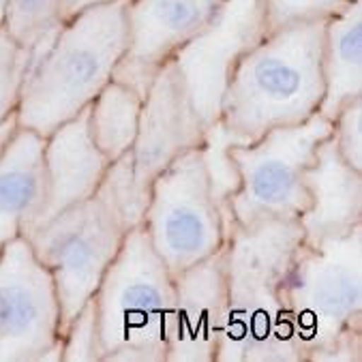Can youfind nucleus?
Here are the masks:
<instances>
[{
	"label": "nucleus",
	"instance_id": "1",
	"mask_svg": "<svg viewBox=\"0 0 362 362\" xmlns=\"http://www.w3.org/2000/svg\"><path fill=\"white\" fill-rule=\"evenodd\" d=\"M300 243L298 221L228 228V315L216 362H305L283 303L285 276Z\"/></svg>",
	"mask_w": 362,
	"mask_h": 362
},
{
	"label": "nucleus",
	"instance_id": "2",
	"mask_svg": "<svg viewBox=\"0 0 362 362\" xmlns=\"http://www.w3.org/2000/svg\"><path fill=\"white\" fill-rule=\"evenodd\" d=\"M324 26L311 22L270 30L238 62L219 114L238 144L317 114L324 99Z\"/></svg>",
	"mask_w": 362,
	"mask_h": 362
},
{
	"label": "nucleus",
	"instance_id": "3",
	"mask_svg": "<svg viewBox=\"0 0 362 362\" xmlns=\"http://www.w3.org/2000/svg\"><path fill=\"white\" fill-rule=\"evenodd\" d=\"M144 208L133 189L127 155L112 163L95 195L62 210L26 236L37 259L54 279L62 330L95 296L127 234L141 223Z\"/></svg>",
	"mask_w": 362,
	"mask_h": 362
},
{
	"label": "nucleus",
	"instance_id": "4",
	"mask_svg": "<svg viewBox=\"0 0 362 362\" xmlns=\"http://www.w3.org/2000/svg\"><path fill=\"white\" fill-rule=\"evenodd\" d=\"M283 303L305 362H360L362 226L341 238L303 240L285 276Z\"/></svg>",
	"mask_w": 362,
	"mask_h": 362
},
{
	"label": "nucleus",
	"instance_id": "5",
	"mask_svg": "<svg viewBox=\"0 0 362 362\" xmlns=\"http://www.w3.org/2000/svg\"><path fill=\"white\" fill-rule=\"evenodd\" d=\"M129 0L71 18L43 58L28 71L18 122L47 137L78 116L112 82L129 47Z\"/></svg>",
	"mask_w": 362,
	"mask_h": 362
},
{
	"label": "nucleus",
	"instance_id": "6",
	"mask_svg": "<svg viewBox=\"0 0 362 362\" xmlns=\"http://www.w3.org/2000/svg\"><path fill=\"white\" fill-rule=\"evenodd\" d=\"M95 305L101 362H168L174 313V274L135 226L105 270Z\"/></svg>",
	"mask_w": 362,
	"mask_h": 362
},
{
	"label": "nucleus",
	"instance_id": "7",
	"mask_svg": "<svg viewBox=\"0 0 362 362\" xmlns=\"http://www.w3.org/2000/svg\"><path fill=\"white\" fill-rule=\"evenodd\" d=\"M332 122L320 112L300 124L276 127L249 144L234 141L230 155L240 185L228 204V228L298 221L309 208L305 170Z\"/></svg>",
	"mask_w": 362,
	"mask_h": 362
},
{
	"label": "nucleus",
	"instance_id": "8",
	"mask_svg": "<svg viewBox=\"0 0 362 362\" xmlns=\"http://www.w3.org/2000/svg\"><path fill=\"white\" fill-rule=\"evenodd\" d=\"M141 228L172 274L223 249L228 228L208 182L202 148L185 153L153 180Z\"/></svg>",
	"mask_w": 362,
	"mask_h": 362
},
{
	"label": "nucleus",
	"instance_id": "9",
	"mask_svg": "<svg viewBox=\"0 0 362 362\" xmlns=\"http://www.w3.org/2000/svg\"><path fill=\"white\" fill-rule=\"evenodd\" d=\"M0 362H62L56 285L24 236L0 247Z\"/></svg>",
	"mask_w": 362,
	"mask_h": 362
},
{
	"label": "nucleus",
	"instance_id": "10",
	"mask_svg": "<svg viewBox=\"0 0 362 362\" xmlns=\"http://www.w3.org/2000/svg\"><path fill=\"white\" fill-rule=\"evenodd\" d=\"M266 35L268 24L259 0H226L216 16L172 56L206 129L219 120L238 62Z\"/></svg>",
	"mask_w": 362,
	"mask_h": 362
},
{
	"label": "nucleus",
	"instance_id": "11",
	"mask_svg": "<svg viewBox=\"0 0 362 362\" xmlns=\"http://www.w3.org/2000/svg\"><path fill=\"white\" fill-rule=\"evenodd\" d=\"M206 137V127L178 76L168 60L144 97L139 127L129 153L133 189L146 206L153 180L178 157L199 148Z\"/></svg>",
	"mask_w": 362,
	"mask_h": 362
},
{
	"label": "nucleus",
	"instance_id": "12",
	"mask_svg": "<svg viewBox=\"0 0 362 362\" xmlns=\"http://www.w3.org/2000/svg\"><path fill=\"white\" fill-rule=\"evenodd\" d=\"M226 0H129V47L114 78L146 97L157 71L189 43Z\"/></svg>",
	"mask_w": 362,
	"mask_h": 362
},
{
	"label": "nucleus",
	"instance_id": "13",
	"mask_svg": "<svg viewBox=\"0 0 362 362\" xmlns=\"http://www.w3.org/2000/svg\"><path fill=\"white\" fill-rule=\"evenodd\" d=\"M226 315L228 279L221 249L174 274L168 362H216Z\"/></svg>",
	"mask_w": 362,
	"mask_h": 362
},
{
	"label": "nucleus",
	"instance_id": "14",
	"mask_svg": "<svg viewBox=\"0 0 362 362\" xmlns=\"http://www.w3.org/2000/svg\"><path fill=\"white\" fill-rule=\"evenodd\" d=\"M110 168L112 163L90 137L88 107H84L78 116L62 122L45 137L47 193L37 228L54 219L62 210L95 195Z\"/></svg>",
	"mask_w": 362,
	"mask_h": 362
},
{
	"label": "nucleus",
	"instance_id": "15",
	"mask_svg": "<svg viewBox=\"0 0 362 362\" xmlns=\"http://www.w3.org/2000/svg\"><path fill=\"white\" fill-rule=\"evenodd\" d=\"M309 208L298 219L305 243L341 238L362 226V172L339 155L332 133L320 144L305 170Z\"/></svg>",
	"mask_w": 362,
	"mask_h": 362
},
{
	"label": "nucleus",
	"instance_id": "16",
	"mask_svg": "<svg viewBox=\"0 0 362 362\" xmlns=\"http://www.w3.org/2000/svg\"><path fill=\"white\" fill-rule=\"evenodd\" d=\"M45 193V137L18 127L0 157V247L35 232Z\"/></svg>",
	"mask_w": 362,
	"mask_h": 362
},
{
	"label": "nucleus",
	"instance_id": "17",
	"mask_svg": "<svg viewBox=\"0 0 362 362\" xmlns=\"http://www.w3.org/2000/svg\"><path fill=\"white\" fill-rule=\"evenodd\" d=\"M322 76L324 99L317 112L332 122L345 105L362 99V0L326 22Z\"/></svg>",
	"mask_w": 362,
	"mask_h": 362
},
{
	"label": "nucleus",
	"instance_id": "18",
	"mask_svg": "<svg viewBox=\"0 0 362 362\" xmlns=\"http://www.w3.org/2000/svg\"><path fill=\"white\" fill-rule=\"evenodd\" d=\"M144 97L131 86L112 80L88 105V131L95 146L110 163L120 161L133 148Z\"/></svg>",
	"mask_w": 362,
	"mask_h": 362
},
{
	"label": "nucleus",
	"instance_id": "19",
	"mask_svg": "<svg viewBox=\"0 0 362 362\" xmlns=\"http://www.w3.org/2000/svg\"><path fill=\"white\" fill-rule=\"evenodd\" d=\"M66 24L60 0H7L3 30L30 58L28 71L43 58Z\"/></svg>",
	"mask_w": 362,
	"mask_h": 362
},
{
	"label": "nucleus",
	"instance_id": "20",
	"mask_svg": "<svg viewBox=\"0 0 362 362\" xmlns=\"http://www.w3.org/2000/svg\"><path fill=\"white\" fill-rule=\"evenodd\" d=\"M234 141L236 139L226 129V124L221 120H216L212 127L206 129V137L199 146L204 165H206V174H208V182H210L214 202L219 204V208L223 212L226 228H228V204L240 185L238 170L230 155V146Z\"/></svg>",
	"mask_w": 362,
	"mask_h": 362
},
{
	"label": "nucleus",
	"instance_id": "21",
	"mask_svg": "<svg viewBox=\"0 0 362 362\" xmlns=\"http://www.w3.org/2000/svg\"><path fill=\"white\" fill-rule=\"evenodd\" d=\"M30 58L5 30L0 33V122L18 116Z\"/></svg>",
	"mask_w": 362,
	"mask_h": 362
},
{
	"label": "nucleus",
	"instance_id": "22",
	"mask_svg": "<svg viewBox=\"0 0 362 362\" xmlns=\"http://www.w3.org/2000/svg\"><path fill=\"white\" fill-rule=\"evenodd\" d=\"M268 33L311 22H328L354 0H259Z\"/></svg>",
	"mask_w": 362,
	"mask_h": 362
},
{
	"label": "nucleus",
	"instance_id": "23",
	"mask_svg": "<svg viewBox=\"0 0 362 362\" xmlns=\"http://www.w3.org/2000/svg\"><path fill=\"white\" fill-rule=\"evenodd\" d=\"M101 332L95 298H90L62 330V362H101Z\"/></svg>",
	"mask_w": 362,
	"mask_h": 362
},
{
	"label": "nucleus",
	"instance_id": "24",
	"mask_svg": "<svg viewBox=\"0 0 362 362\" xmlns=\"http://www.w3.org/2000/svg\"><path fill=\"white\" fill-rule=\"evenodd\" d=\"M332 141L345 163L362 172V99L351 101L334 116Z\"/></svg>",
	"mask_w": 362,
	"mask_h": 362
},
{
	"label": "nucleus",
	"instance_id": "25",
	"mask_svg": "<svg viewBox=\"0 0 362 362\" xmlns=\"http://www.w3.org/2000/svg\"><path fill=\"white\" fill-rule=\"evenodd\" d=\"M60 3H62L64 16H66V22H69L71 18H76V16L84 13L86 9L107 5V3H112V0H60Z\"/></svg>",
	"mask_w": 362,
	"mask_h": 362
},
{
	"label": "nucleus",
	"instance_id": "26",
	"mask_svg": "<svg viewBox=\"0 0 362 362\" xmlns=\"http://www.w3.org/2000/svg\"><path fill=\"white\" fill-rule=\"evenodd\" d=\"M18 127H20L18 116L9 118V120H5V122H0V157H3L5 148L9 146V141H11V137L16 135Z\"/></svg>",
	"mask_w": 362,
	"mask_h": 362
},
{
	"label": "nucleus",
	"instance_id": "27",
	"mask_svg": "<svg viewBox=\"0 0 362 362\" xmlns=\"http://www.w3.org/2000/svg\"><path fill=\"white\" fill-rule=\"evenodd\" d=\"M5 5H7V0H0V33H3V26H5Z\"/></svg>",
	"mask_w": 362,
	"mask_h": 362
}]
</instances>
